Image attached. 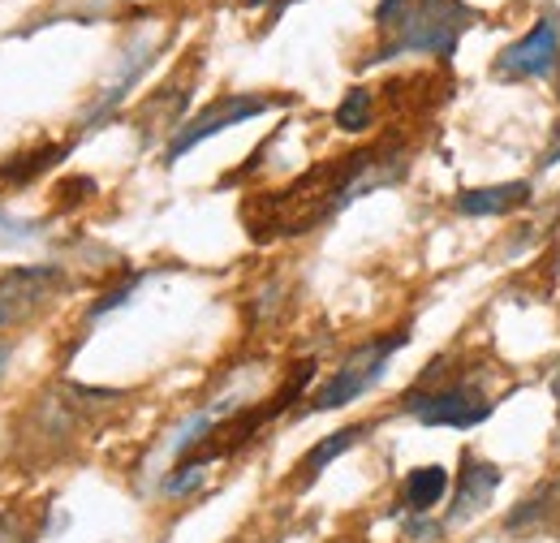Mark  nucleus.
<instances>
[{
	"label": "nucleus",
	"mask_w": 560,
	"mask_h": 543,
	"mask_svg": "<svg viewBox=\"0 0 560 543\" xmlns=\"http://www.w3.org/2000/svg\"><path fill=\"white\" fill-rule=\"evenodd\" d=\"M9 358H13V345H9V340H0V376H4V367H9Z\"/></svg>",
	"instance_id": "obj_21"
},
{
	"label": "nucleus",
	"mask_w": 560,
	"mask_h": 543,
	"mask_svg": "<svg viewBox=\"0 0 560 543\" xmlns=\"http://www.w3.org/2000/svg\"><path fill=\"white\" fill-rule=\"evenodd\" d=\"M246 9H272V18H277L280 9H289V4H298V0H242Z\"/></svg>",
	"instance_id": "obj_20"
},
{
	"label": "nucleus",
	"mask_w": 560,
	"mask_h": 543,
	"mask_svg": "<svg viewBox=\"0 0 560 543\" xmlns=\"http://www.w3.org/2000/svg\"><path fill=\"white\" fill-rule=\"evenodd\" d=\"M332 122H337V130H346V135H366V130L375 126V91H366V86H350V91H346V100L337 104Z\"/></svg>",
	"instance_id": "obj_16"
},
{
	"label": "nucleus",
	"mask_w": 560,
	"mask_h": 543,
	"mask_svg": "<svg viewBox=\"0 0 560 543\" xmlns=\"http://www.w3.org/2000/svg\"><path fill=\"white\" fill-rule=\"evenodd\" d=\"M371 436V423H350V427H341V431H332V436H324L315 449H306V458L293 466V487H311L315 478L324 475L341 453H350L358 440H366Z\"/></svg>",
	"instance_id": "obj_13"
},
{
	"label": "nucleus",
	"mask_w": 560,
	"mask_h": 543,
	"mask_svg": "<svg viewBox=\"0 0 560 543\" xmlns=\"http://www.w3.org/2000/svg\"><path fill=\"white\" fill-rule=\"evenodd\" d=\"M410 340V328H393V333H380V337L362 340V345H353L350 354L341 358V367L306 397V414H324V409H341L358 402L362 393H371L375 384H380V376H384V367L393 362V354L401 349Z\"/></svg>",
	"instance_id": "obj_6"
},
{
	"label": "nucleus",
	"mask_w": 560,
	"mask_h": 543,
	"mask_svg": "<svg viewBox=\"0 0 560 543\" xmlns=\"http://www.w3.org/2000/svg\"><path fill=\"white\" fill-rule=\"evenodd\" d=\"M298 95H224V100H211L203 113H195L186 126H177L168 147H164V164H177L186 151H195L199 142L215 138L229 126H242L250 117H264L268 108H289Z\"/></svg>",
	"instance_id": "obj_7"
},
{
	"label": "nucleus",
	"mask_w": 560,
	"mask_h": 543,
	"mask_svg": "<svg viewBox=\"0 0 560 543\" xmlns=\"http://www.w3.org/2000/svg\"><path fill=\"white\" fill-rule=\"evenodd\" d=\"M195 78V73H190ZM190 78H173L168 86H160L151 95V104L142 108V122H160V126H173L182 113H186V95H190Z\"/></svg>",
	"instance_id": "obj_17"
},
{
	"label": "nucleus",
	"mask_w": 560,
	"mask_h": 543,
	"mask_svg": "<svg viewBox=\"0 0 560 543\" xmlns=\"http://www.w3.org/2000/svg\"><path fill=\"white\" fill-rule=\"evenodd\" d=\"M113 402H117V393L61 384V389L44 393L39 406L26 409V418L18 423V449H26L35 458H57L95 423L100 406H113Z\"/></svg>",
	"instance_id": "obj_5"
},
{
	"label": "nucleus",
	"mask_w": 560,
	"mask_h": 543,
	"mask_svg": "<svg viewBox=\"0 0 560 543\" xmlns=\"http://www.w3.org/2000/svg\"><path fill=\"white\" fill-rule=\"evenodd\" d=\"M560 160V122L552 126V142H548V151L539 155V164H557Z\"/></svg>",
	"instance_id": "obj_19"
},
{
	"label": "nucleus",
	"mask_w": 560,
	"mask_h": 543,
	"mask_svg": "<svg viewBox=\"0 0 560 543\" xmlns=\"http://www.w3.org/2000/svg\"><path fill=\"white\" fill-rule=\"evenodd\" d=\"M560 66V22L552 13H544L522 39H513L500 57H495V78L500 82H530V78H548Z\"/></svg>",
	"instance_id": "obj_9"
},
{
	"label": "nucleus",
	"mask_w": 560,
	"mask_h": 543,
	"mask_svg": "<svg viewBox=\"0 0 560 543\" xmlns=\"http://www.w3.org/2000/svg\"><path fill=\"white\" fill-rule=\"evenodd\" d=\"M504 535L513 540H560V475L535 483L504 518Z\"/></svg>",
	"instance_id": "obj_10"
},
{
	"label": "nucleus",
	"mask_w": 560,
	"mask_h": 543,
	"mask_svg": "<svg viewBox=\"0 0 560 543\" xmlns=\"http://www.w3.org/2000/svg\"><path fill=\"white\" fill-rule=\"evenodd\" d=\"M483 13L466 0H380L375 4V53L366 66L397 61L406 53H422L435 61H453L466 31H475Z\"/></svg>",
	"instance_id": "obj_2"
},
{
	"label": "nucleus",
	"mask_w": 560,
	"mask_h": 543,
	"mask_svg": "<svg viewBox=\"0 0 560 543\" xmlns=\"http://www.w3.org/2000/svg\"><path fill=\"white\" fill-rule=\"evenodd\" d=\"M401 409L427 427H479L491 418V397L483 393V376L462 367V354H440L419 380L401 393Z\"/></svg>",
	"instance_id": "obj_3"
},
{
	"label": "nucleus",
	"mask_w": 560,
	"mask_h": 543,
	"mask_svg": "<svg viewBox=\"0 0 560 543\" xmlns=\"http://www.w3.org/2000/svg\"><path fill=\"white\" fill-rule=\"evenodd\" d=\"M410 173V147L401 135H388L380 142L353 147L337 160H324L315 169H306L302 177L284 182L277 190H259L242 204V229L250 233V242L268 246L284 238H306L311 229H319L324 220H332L341 207L353 199L397 186Z\"/></svg>",
	"instance_id": "obj_1"
},
{
	"label": "nucleus",
	"mask_w": 560,
	"mask_h": 543,
	"mask_svg": "<svg viewBox=\"0 0 560 543\" xmlns=\"http://www.w3.org/2000/svg\"><path fill=\"white\" fill-rule=\"evenodd\" d=\"M557 100H560V66H557Z\"/></svg>",
	"instance_id": "obj_22"
},
{
	"label": "nucleus",
	"mask_w": 560,
	"mask_h": 543,
	"mask_svg": "<svg viewBox=\"0 0 560 543\" xmlns=\"http://www.w3.org/2000/svg\"><path fill=\"white\" fill-rule=\"evenodd\" d=\"M535 204V186L530 182H500V186H475V190H457L453 207L462 216H513Z\"/></svg>",
	"instance_id": "obj_12"
},
{
	"label": "nucleus",
	"mask_w": 560,
	"mask_h": 543,
	"mask_svg": "<svg viewBox=\"0 0 560 543\" xmlns=\"http://www.w3.org/2000/svg\"><path fill=\"white\" fill-rule=\"evenodd\" d=\"M66 285H70L66 268H48V264L0 272V333L22 328L35 315H44L66 293Z\"/></svg>",
	"instance_id": "obj_8"
},
{
	"label": "nucleus",
	"mask_w": 560,
	"mask_h": 543,
	"mask_svg": "<svg viewBox=\"0 0 560 543\" xmlns=\"http://www.w3.org/2000/svg\"><path fill=\"white\" fill-rule=\"evenodd\" d=\"M44 531H48V513L0 509V543H39Z\"/></svg>",
	"instance_id": "obj_18"
},
{
	"label": "nucleus",
	"mask_w": 560,
	"mask_h": 543,
	"mask_svg": "<svg viewBox=\"0 0 560 543\" xmlns=\"http://www.w3.org/2000/svg\"><path fill=\"white\" fill-rule=\"evenodd\" d=\"M448 487H453V475L444 466H415L410 475L401 478V505H406L410 518L431 513L448 496Z\"/></svg>",
	"instance_id": "obj_14"
},
{
	"label": "nucleus",
	"mask_w": 560,
	"mask_h": 543,
	"mask_svg": "<svg viewBox=\"0 0 560 543\" xmlns=\"http://www.w3.org/2000/svg\"><path fill=\"white\" fill-rule=\"evenodd\" d=\"M66 151H70V147H48V142H39L35 151H26V155L0 164V182H4V186H26V182H35L44 169H52L57 160H66Z\"/></svg>",
	"instance_id": "obj_15"
},
{
	"label": "nucleus",
	"mask_w": 560,
	"mask_h": 543,
	"mask_svg": "<svg viewBox=\"0 0 560 543\" xmlns=\"http://www.w3.org/2000/svg\"><path fill=\"white\" fill-rule=\"evenodd\" d=\"M495 487H500V466H491L475 453H462V475H457V492H453L448 513H444V531L466 527L470 518H479L491 505Z\"/></svg>",
	"instance_id": "obj_11"
},
{
	"label": "nucleus",
	"mask_w": 560,
	"mask_h": 543,
	"mask_svg": "<svg viewBox=\"0 0 560 543\" xmlns=\"http://www.w3.org/2000/svg\"><path fill=\"white\" fill-rule=\"evenodd\" d=\"M311 380H315V358L293 362V367H289V376L280 380L277 393H272L268 402L246 406V409H233L229 418L208 423V427H203V431L182 449V462H177V466H199V471H208L211 462H224V458L242 453V449H246V444H250L268 423H277L284 409L302 406V397H306Z\"/></svg>",
	"instance_id": "obj_4"
}]
</instances>
